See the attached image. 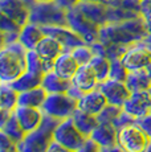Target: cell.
I'll use <instances>...</instances> for the list:
<instances>
[{
    "mask_svg": "<svg viewBox=\"0 0 151 152\" xmlns=\"http://www.w3.org/2000/svg\"><path fill=\"white\" fill-rule=\"evenodd\" d=\"M149 36L146 20L142 15L119 23H107L100 29V40L102 44L131 46L143 41Z\"/></svg>",
    "mask_w": 151,
    "mask_h": 152,
    "instance_id": "cell-1",
    "label": "cell"
},
{
    "mask_svg": "<svg viewBox=\"0 0 151 152\" xmlns=\"http://www.w3.org/2000/svg\"><path fill=\"white\" fill-rule=\"evenodd\" d=\"M27 53L28 50L19 41L1 46L0 50L1 83H12L23 73L27 72Z\"/></svg>",
    "mask_w": 151,
    "mask_h": 152,
    "instance_id": "cell-2",
    "label": "cell"
},
{
    "mask_svg": "<svg viewBox=\"0 0 151 152\" xmlns=\"http://www.w3.org/2000/svg\"><path fill=\"white\" fill-rule=\"evenodd\" d=\"M60 123L59 119L51 115L44 114L43 122L34 131L27 134L25 138L17 144L20 152H45L51 143L54 140L53 134L57 124Z\"/></svg>",
    "mask_w": 151,
    "mask_h": 152,
    "instance_id": "cell-3",
    "label": "cell"
},
{
    "mask_svg": "<svg viewBox=\"0 0 151 152\" xmlns=\"http://www.w3.org/2000/svg\"><path fill=\"white\" fill-rule=\"evenodd\" d=\"M29 23L40 27L68 25L66 10L54 1H37L29 10Z\"/></svg>",
    "mask_w": 151,
    "mask_h": 152,
    "instance_id": "cell-4",
    "label": "cell"
},
{
    "mask_svg": "<svg viewBox=\"0 0 151 152\" xmlns=\"http://www.w3.org/2000/svg\"><path fill=\"white\" fill-rule=\"evenodd\" d=\"M78 109V101L68 94V93H56V94H48L41 110L46 115L64 121V119L72 118L74 111Z\"/></svg>",
    "mask_w": 151,
    "mask_h": 152,
    "instance_id": "cell-5",
    "label": "cell"
},
{
    "mask_svg": "<svg viewBox=\"0 0 151 152\" xmlns=\"http://www.w3.org/2000/svg\"><path fill=\"white\" fill-rule=\"evenodd\" d=\"M150 144L151 138L138 124L133 123L118 130L117 145L125 152H146Z\"/></svg>",
    "mask_w": 151,
    "mask_h": 152,
    "instance_id": "cell-6",
    "label": "cell"
},
{
    "mask_svg": "<svg viewBox=\"0 0 151 152\" xmlns=\"http://www.w3.org/2000/svg\"><path fill=\"white\" fill-rule=\"evenodd\" d=\"M66 19H68V27L73 29L78 36L82 37V40L88 45H92L100 40L101 27L88 19L77 7L66 11Z\"/></svg>",
    "mask_w": 151,
    "mask_h": 152,
    "instance_id": "cell-7",
    "label": "cell"
},
{
    "mask_svg": "<svg viewBox=\"0 0 151 152\" xmlns=\"http://www.w3.org/2000/svg\"><path fill=\"white\" fill-rule=\"evenodd\" d=\"M53 138L57 143H60L61 145L69 148V150L73 152H76L78 148L82 147L86 140L89 139L88 136H85L76 127L72 118L60 121V123L57 124L56 130H54Z\"/></svg>",
    "mask_w": 151,
    "mask_h": 152,
    "instance_id": "cell-8",
    "label": "cell"
},
{
    "mask_svg": "<svg viewBox=\"0 0 151 152\" xmlns=\"http://www.w3.org/2000/svg\"><path fill=\"white\" fill-rule=\"evenodd\" d=\"M121 61L129 72L146 70L151 65V49L143 42L134 44V45L129 46Z\"/></svg>",
    "mask_w": 151,
    "mask_h": 152,
    "instance_id": "cell-9",
    "label": "cell"
},
{
    "mask_svg": "<svg viewBox=\"0 0 151 152\" xmlns=\"http://www.w3.org/2000/svg\"><path fill=\"white\" fill-rule=\"evenodd\" d=\"M98 89L103 93V95L107 99V103L115 104V106L123 107L126 101L129 99L131 91L129 90L126 82L117 81L113 78H107L106 81L98 83Z\"/></svg>",
    "mask_w": 151,
    "mask_h": 152,
    "instance_id": "cell-10",
    "label": "cell"
},
{
    "mask_svg": "<svg viewBox=\"0 0 151 152\" xmlns=\"http://www.w3.org/2000/svg\"><path fill=\"white\" fill-rule=\"evenodd\" d=\"M46 36H51L56 39L61 45L64 46L65 52H72L77 46H81L86 44L82 40V37L78 36L77 33L68 25H52V27H41Z\"/></svg>",
    "mask_w": 151,
    "mask_h": 152,
    "instance_id": "cell-11",
    "label": "cell"
},
{
    "mask_svg": "<svg viewBox=\"0 0 151 152\" xmlns=\"http://www.w3.org/2000/svg\"><path fill=\"white\" fill-rule=\"evenodd\" d=\"M123 110L134 118H141L151 113V97L149 90L133 91L123 104Z\"/></svg>",
    "mask_w": 151,
    "mask_h": 152,
    "instance_id": "cell-12",
    "label": "cell"
},
{
    "mask_svg": "<svg viewBox=\"0 0 151 152\" xmlns=\"http://www.w3.org/2000/svg\"><path fill=\"white\" fill-rule=\"evenodd\" d=\"M15 115L21 124L23 130L25 134H29L34 131L43 122L44 118V113L41 109H36V107H27V106H17L15 110Z\"/></svg>",
    "mask_w": 151,
    "mask_h": 152,
    "instance_id": "cell-13",
    "label": "cell"
},
{
    "mask_svg": "<svg viewBox=\"0 0 151 152\" xmlns=\"http://www.w3.org/2000/svg\"><path fill=\"white\" fill-rule=\"evenodd\" d=\"M70 82L72 86H74L76 89H78L85 94V93L97 89L100 81H98L94 69L90 66V64H88V65H81L78 68L77 73L70 80Z\"/></svg>",
    "mask_w": 151,
    "mask_h": 152,
    "instance_id": "cell-14",
    "label": "cell"
},
{
    "mask_svg": "<svg viewBox=\"0 0 151 152\" xmlns=\"http://www.w3.org/2000/svg\"><path fill=\"white\" fill-rule=\"evenodd\" d=\"M107 106V99L100 89H94L88 91L78 99V109L85 113L98 115Z\"/></svg>",
    "mask_w": 151,
    "mask_h": 152,
    "instance_id": "cell-15",
    "label": "cell"
},
{
    "mask_svg": "<svg viewBox=\"0 0 151 152\" xmlns=\"http://www.w3.org/2000/svg\"><path fill=\"white\" fill-rule=\"evenodd\" d=\"M0 13L7 15L21 27L29 23V8L20 0H0Z\"/></svg>",
    "mask_w": 151,
    "mask_h": 152,
    "instance_id": "cell-16",
    "label": "cell"
},
{
    "mask_svg": "<svg viewBox=\"0 0 151 152\" xmlns=\"http://www.w3.org/2000/svg\"><path fill=\"white\" fill-rule=\"evenodd\" d=\"M76 7L85 15L88 19L94 21L100 27L107 24V10L109 5L107 3L100 1H80Z\"/></svg>",
    "mask_w": 151,
    "mask_h": 152,
    "instance_id": "cell-17",
    "label": "cell"
},
{
    "mask_svg": "<svg viewBox=\"0 0 151 152\" xmlns=\"http://www.w3.org/2000/svg\"><path fill=\"white\" fill-rule=\"evenodd\" d=\"M90 139L94 140L101 148L117 145L118 128L113 123H100L97 126V128L93 131Z\"/></svg>",
    "mask_w": 151,
    "mask_h": 152,
    "instance_id": "cell-18",
    "label": "cell"
},
{
    "mask_svg": "<svg viewBox=\"0 0 151 152\" xmlns=\"http://www.w3.org/2000/svg\"><path fill=\"white\" fill-rule=\"evenodd\" d=\"M45 33L40 25H36L33 23H27L23 25L19 34V42L23 44L27 50H34L39 42L44 39Z\"/></svg>",
    "mask_w": 151,
    "mask_h": 152,
    "instance_id": "cell-19",
    "label": "cell"
},
{
    "mask_svg": "<svg viewBox=\"0 0 151 152\" xmlns=\"http://www.w3.org/2000/svg\"><path fill=\"white\" fill-rule=\"evenodd\" d=\"M78 68H80V65L76 61L72 52H64L54 61L53 72L56 74H59L60 77L65 78V80H72L74 77V74L77 73Z\"/></svg>",
    "mask_w": 151,
    "mask_h": 152,
    "instance_id": "cell-20",
    "label": "cell"
},
{
    "mask_svg": "<svg viewBox=\"0 0 151 152\" xmlns=\"http://www.w3.org/2000/svg\"><path fill=\"white\" fill-rule=\"evenodd\" d=\"M34 50L39 53V56L45 61H49V62H54L56 58L59 57L61 53L65 52L64 46L57 41L56 39L51 36H44V39L39 42V45L36 46Z\"/></svg>",
    "mask_w": 151,
    "mask_h": 152,
    "instance_id": "cell-21",
    "label": "cell"
},
{
    "mask_svg": "<svg viewBox=\"0 0 151 152\" xmlns=\"http://www.w3.org/2000/svg\"><path fill=\"white\" fill-rule=\"evenodd\" d=\"M72 119H73L76 127H77L85 136H88V138H90L93 131H94L95 128H97V126L100 124L97 115L85 113V111H82L80 109H77L74 111V114L72 115Z\"/></svg>",
    "mask_w": 151,
    "mask_h": 152,
    "instance_id": "cell-22",
    "label": "cell"
},
{
    "mask_svg": "<svg viewBox=\"0 0 151 152\" xmlns=\"http://www.w3.org/2000/svg\"><path fill=\"white\" fill-rule=\"evenodd\" d=\"M41 86L45 89V91L48 94H56V93H68V90L70 89L72 82L70 80H65V78L60 77L59 74L52 70L44 74Z\"/></svg>",
    "mask_w": 151,
    "mask_h": 152,
    "instance_id": "cell-23",
    "label": "cell"
},
{
    "mask_svg": "<svg viewBox=\"0 0 151 152\" xmlns=\"http://www.w3.org/2000/svg\"><path fill=\"white\" fill-rule=\"evenodd\" d=\"M46 97H48V93L45 91V89L43 86L32 90H27V91H23L19 94V106L41 109Z\"/></svg>",
    "mask_w": 151,
    "mask_h": 152,
    "instance_id": "cell-24",
    "label": "cell"
},
{
    "mask_svg": "<svg viewBox=\"0 0 151 152\" xmlns=\"http://www.w3.org/2000/svg\"><path fill=\"white\" fill-rule=\"evenodd\" d=\"M43 78H44V74H37V73L27 70V72L23 73L16 81H13V82L11 83V86H12L13 89H16L19 93H23V91H27V90L40 87L43 83Z\"/></svg>",
    "mask_w": 151,
    "mask_h": 152,
    "instance_id": "cell-25",
    "label": "cell"
},
{
    "mask_svg": "<svg viewBox=\"0 0 151 152\" xmlns=\"http://www.w3.org/2000/svg\"><path fill=\"white\" fill-rule=\"evenodd\" d=\"M125 82L131 93L149 90L151 87V77L147 70H134V72H129Z\"/></svg>",
    "mask_w": 151,
    "mask_h": 152,
    "instance_id": "cell-26",
    "label": "cell"
},
{
    "mask_svg": "<svg viewBox=\"0 0 151 152\" xmlns=\"http://www.w3.org/2000/svg\"><path fill=\"white\" fill-rule=\"evenodd\" d=\"M19 94L16 89L11 86V83L0 85V110L15 111L19 106Z\"/></svg>",
    "mask_w": 151,
    "mask_h": 152,
    "instance_id": "cell-27",
    "label": "cell"
},
{
    "mask_svg": "<svg viewBox=\"0 0 151 152\" xmlns=\"http://www.w3.org/2000/svg\"><path fill=\"white\" fill-rule=\"evenodd\" d=\"M54 66V62L43 60L36 50H28L27 53V70L37 74H45L48 72H52Z\"/></svg>",
    "mask_w": 151,
    "mask_h": 152,
    "instance_id": "cell-28",
    "label": "cell"
},
{
    "mask_svg": "<svg viewBox=\"0 0 151 152\" xmlns=\"http://www.w3.org/2000/svg\"><path fill=\"white\" fill-rule=\"evenodd\" d=\"M0 131L5 132L11 139L13 140V142L17 143V144H19V143L25 138V135H27L25 131L23 130L21 124H20L19 121H17V118L15 115V111H13V114L11 115V118L8 119V121L5 122L1 127H0Z\"/></svg>",
    "mask_w": 151,
    "mask_h": 152,
    "instance_id": "cell-29",
    "label": "cell"
},
{
    "mask_svg": "<svg viewBox=\"0 0 151 152\" xmlns=\"http://www.w3.org/2000/svg\"><path fill=\"white\" fill-rule=\"evenodd\" d=\"M90 66L94 69L97 78L100 82L106 81L110 77V69H111V61L105 56H98L95 54L90 61Z\"/></svg>",
    "mask_w": 151,
    "mask_h": 152,
    "instance_id": "cell-30",
    "label": "cell"
},
{
    "mask_svg": "<svg viewBox=\"0 0 151 152\" xmlns=\"http://www.w3.org/2000/svg\"><path fill=\"white\" fill-rule=\"evenodd\" d=\"M72 54L74 56L76 61L78 62V65H88V64H90V61L93 60V57L95 56L94 50L92 49L90 45H88V44H84V45L81 46H77L76 49L72 50Z\"/></svg>",
    "mask_w": 151,
    "mask_h": 152,
    "instance_id": "cell-31",
    "label": "cell"
},
{
    "mask_svg": "<svg viewBox=\"0 0 151 152\" xmlns=\"http://www.w3.org/2000/svg\"><path fill=\"white\" fill-rule=\"evenodd\" d=\"M122 111H123V107L107 103V106L97 115L98 122H100V123H113L114 124L115 119L121 115Z\"/></svg>",
    "mask_w": 151,
    "mask_h": 152,
    "instance_id": "cell-32",
    "label": "cell"
},
{
    "mask_svg": "<svg viewBox=\"0 0 151 152\" xmlns=\"http://www.w3.org/2000/svg\"><path fill=\"white\" fill-rule=\"evenodd\" d=\"M21 28H23L21 25L17 24L15 20H12L4 13H0V29H1V33L20 34Z\"/></svg>",
    "mask_w": 151,
    "mask_h": 152,
    "instance_id": "cell-33",
    "label": "cell"
},
{
    "mask_svg": "<svg viewBox=\"0 0 151 152\" xmlns=\"http://www.w3.org/2000/svg\"><path fill=\"white\" fill-rule=\"evenodd\" d=\"M111 61V69H110V77L113 80L117 81H126L127 75H129V70L123 65L121 60H110Z\"/></svg>",
    "mask_w": 151,
    "mask_h": 152,
    "instance_id": "cell-34",
    "label": "cell"
},
{
    "mask_svg": "<svg viewBox=\"0 0 151 152\" xmlns=\"http://www.w3.org/2000/svg\"><path fill=\"white\" fill-rule=\"evenodd\" d=\"M107 4L119 5V7L125 8V10L139 13V15H141V11H142V0H118V1L107 3Z\"/></svg>",
    "mask_w": 151,
    "mask_h": 152,
    "instance_id": "cell-35",
    "label": "cell"
},
{
    "mask_svg": "<svg viewBox=\"0 0 151 152\" xmlns=\"http://www.w3.org/2000/svg\"><path fill=\"white\" fill-rule=\"evenodd\" d=\"M135 121H136V118H134L133 115H130V114H127L126 111H122L121 113V115L118 116L117 119H115V122H114V126L119 130V128L122 127H125V126H129V124H133V123H135Z\"/></svg>",
    "mask_w": 151,
    "mask_h": 152,
    "instance_id": "cell-36",
    "label": "cell"
},
{
    "mask_svg": "<svg viewBox=\"0 0 151 152\" xmlns=\"http://www.w3.org/2000/svg\"><path fill=\"white\" fill-rule=\"evenodd\" d=\"M135 124H138L144 132L151 138V113L147 114L144 116H141V118H136Z\"/></svg>",
    "mask_w": 151,
    "mask_h": 152,
    "instance_id": "cell-37",
    "label": "cell"
},
{
    "mask_svg": "<svg viewBox=\"0 0 151 152\" xmlns=\"http://www.w3.org/2000/svg\"><path fill=\"white\" fill-rule=\"evenodd\" d=\"M101 151V147L94 142L93 139L89 138L88 140L85 142V144L82 145L81 148H78L76 152H100Z\"/></svg>",
    "mask_w": 151,
    "mask_h": 152,
    "instance_id": "cell-38",
    "label": "cell"
},
{
    "mask_svg": "<svg viewBox=\"0 0 151 152\" xmlns=\"http://www.w3.org/2000/svg\"><path fill=\"white\" fill-rule=\"evenodd\" d=\"M54 3H57V4L60 5L61 8H64V10H72V8H74L76 5L80 3V0H53Z\"/></svg>",
    "mask_w": 151,
    "mask_h": 152,
    "instance_id": "cell-39",
    "label": "cell"
},
{
    "mask_svg": "<svg viewBox=\"0 0 151 152\" xmlns=\"http://www.w3.org/2000/svg\"><path fill=\"white\" fill-rule=\"evenodd\" d=\"M45 152H73V151H70L69 148L64 147V145H61L60 143H57L56 140H53Z\"/></svg>",
    "mask_w": 151,
    "mask_h": 152,
    "instance_id": "cell-40",
    "label": "cell"
},
{
    "mask_svg": "<svg viewBox=\"0 0 151 152\" xmlns=\"http://www.w3.org/2000/svg\"><path fill=\"white\" fill-rule=\"evenodd\" d=\"M100 152H125L119 145H113V147H107V148H101Z\"/></svg>",
    "mask_w": 151,
    "mask_h": 152,
    "instance_id": "cell-41",
    "label": "cell"
},
{
    "mask_svg": "<svg viewBox=\"0 0 151 152\" xmlns=\"http://www.w3.org/2000/svg\"><path fill=\"white\" fill-rule=\"evenodd\" d=\"M146 20V25H147V29H149V34H151V12L146 13V15H142Z\"/></svg>",
    "mask_w": 151,
    "mask_h": 152,
    "instance_id": "cell-42",
    "label": "cell"
},
{
    "mask_svg": "<svg viewBox=\"0 0 151 152\" xmlns=\"http://www.w3.org/2000/svg\"><path fill=\"white\" fill-rule=\"evenodd\" d=\"M0 152H20L19 148H17V144L15 145H11V147L7 148H0Z\"/></svg>",
    "mask_w": 151,
    "mask_h": 152,
    "instance_id": "cell-43",
    "label": "cell"
},
{
    "mask_svg": "<svg viewBox=\"0 0 151 152\" xmlns=\"http://www.w3.org/2000/svg\"><path fill=\"white\" fill-rule=\"evenodd\" d=\"M20 1H21L23 4H24V5H27V7H28V8H29V10H31V8L33 7V5L36 4V3L39 1V0H20Z\"/></svg>",
    "mask_w": 151,
    "mask_h": 152,
    "instance_id": "cell-44",
    "label": "cell"
},
{
    "mask_svg": "<svg viewBox=\"0 0 151 152\" xmlns=\"http://www.w3.org/2000/svg\"><path fill=\"white\" fill-rule=\"evenodd\" d=\"M80 1H100V3H106V0H80Z\"/></svg>",
    "mask_w": 151,
    "mask_h": 152,
    "instance_id": "cell-45",
    "label": "cell"
},
{
    "mask_svg": "<svg viewBox=\"0 0 151 152\" xmlns=\"http://www.w3.org/2000/svg\"><path fill=\"white\" fill-rule=\"evenodd\" d=\"M146 70H147V72H149V74H150V77H151V65H150V66H149V68H147Z\"/></svg>",
    "mask_w": 151,
    "mask_h": 152,
    "instance_id": "cell-46",
    "label": "cell"
},
{
    "mask_svg": "<svg viewBox=\"0 0 151 152\" xmlns=\"http://www.w3.org/2000/svg\"><path fill=\"white\" fill-rule=\"evenodd\" d=\"M114 1H118V0H106V3H114Z\"/></svg>",
    "mask_w": 151,
    "mask_h": 152,
    "instance_id": "cell-47",
    "label": "cell"
},
{
    "mask_svg": "<svg viewBox=\"0 0 151 152\" xmlns=\"http://www.w3.org/2000/svg\"><path fill=\"white\" fill-rule=\"evenodd\" d=\"M146 152H151V144L149 145V148H147V150H146Z\"/></svg>",
    "mask_w": 151,
    "mask_h": 152,
    "instance_id": "cell-48",
    "label": "cell"
},
{
    "mask_svg": "<svg viewBox=\"0 0 151 152\" xmlns=\"http://www.w3.org/2000/svg\"><path fill=\"white\" fill-rule=\"evenodd\" d=\"M39 1H53V0H39Z\"/></svg>",
    "mask_w": 151,
    "mask_h": 152,
    "instance_id": "cell-49",
    "label": "cell"
},
{
    "mask_svg": "<svg viewBox=\"0 0 151 152\" xmlns=\"http://www.w3.org/2000/svg\"><path fill=\"white\" fill-rule=\"evenodd\" d=\"M149 93H150V97H151V87H150V89H149Z\"/></svg>",
    "mask_w": 151,
    "mask_h": 152,
    "instance_id": "cell-50",
    "label": "cell"
}]
</instances>
